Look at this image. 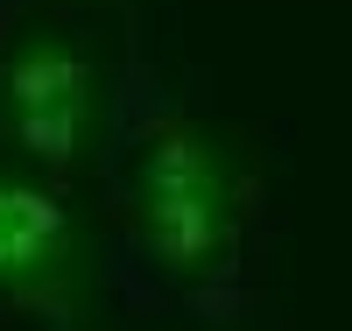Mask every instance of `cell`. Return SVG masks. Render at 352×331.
Here are the masks:
<instances>
[{
  "mask_svg": "<svg viewBox=\"0 0 352 331\" xmlns=\"http://www.w3.org/2000/svg\"><path fill=\"white\" fill-rule=\"evenodd\" d=\"M85 268V233L71 204L36 176L0 169V289L8 296H50Z\"/></svg>",
  "mask_w": 352,
  "mask_h": 331,
  "instance_id": "obj_3",
  "label": "cell"
},
{
  "mask_svg": "<svg viewBox=\"0 0 352 331\" xmlns=\"http://www.w3.org/2000/svg\"><path fill=\"white\" fill-rule=\"evenodd\" d=\"M134 226L162 275L204 282L240 239V169L204 120H169L134 162Z\"/></svg>",
  "mask_w": 352,
  "mask_h": 331,
  "instance_id": "obj_1",
  "label": "cell"
},
{
  "mask_svg": "<svg viewBox=\"0 0 352 331\" xmlns=\"http://www.w3.org/2000/svg\"><path fill=\"white\" fill-rule=\"evenodd\" d=\"M106 120V78L78 28L28 14L0 50V134L36 169H78Z\"/></svg>",
  "mask_w": 352,
  "mask_h": 331,
  "instance_id": "obj_2",
  "label": "cell"
}]
</instances>
